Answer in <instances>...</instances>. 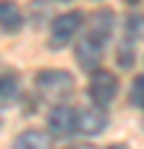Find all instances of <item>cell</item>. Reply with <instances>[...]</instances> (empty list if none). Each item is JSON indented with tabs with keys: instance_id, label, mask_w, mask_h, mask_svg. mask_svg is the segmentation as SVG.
<instances>
[{
	"instance_id": "obj_1",
	"label": "cell",
	"mask_w": 144,
	"mask_h": 149,
	"mask_svg": "<svg viewBox=\"0 0 144 149\" xmlns=\"http://www.w3.org/2000/svg\"><path fill=\"white\" fill-rule=\"evenodd\" d=\"M34 89L37 94L47 102V105H63L68 102V97L73 94L76 89V81L68 71H60V68H45V71H37L34 76Z\"/></svg>"
},
{
	"instance_id": "obj_2",
	"label": "cell",
	"mask_w": 144,
	"mask_h": 149,
	"mask_svg": "<svg viewBox=\"0 0 144 149\" xmlns=\"http://www.w3.org/2000/svg\"><path fill=\"white\" fill-rule=\"evenodd\" d=\"M84 18H87V16H84L81 10H68V13L58 16V18L52 21V29H50V50L66 47V45L81 31Z\"/></svg>"
},
{
	"instance_id": "obj_3",
	"label": "cell",
	"mask_w": 144,
	"mask_h": 149,
	"mask_svg": "<svg viewBox=\"0 0 144 149\" xmlns=\"http://www.w3.org/2000/svg\"><path fill=\"white\" fill-rule=\"evenodd\" d=\"M118 94V76L105 68H94L89 79V97L97 107H108Z\"/></svg>"
},
{
	"instance_id": "obj_4",
	"label": "cell",
	"mask_w": 144,
	"mask_h": 149,
	"mask_svg": "<svg viewBox=\"0 0 144 149\" xmlns=\"http://www.w3.org/2000/svg\"><path fill=\"white\" fill-rule=\"evenodd\" d=\"M76 110L71 107V105H55L52 110H50V115H47V126H50V134L52 136H58V139H68V136H73L76 134Z\"/></svg>"
},
{
	"instance_id": "obj_5",
	"label": "cell",
	"mask_w": 144,
	"mask_h": 149,
	"mask_svg": "<svg viewBox=\"0 0 144 149\" xmlns=\"http://www.w3.org/2000/svg\"><path fill=\"white\" fill-rule=\"evenodd\" d=\"M87 24V37L97 39V42H108L110 34H113V26H115V13L110 8H97L94 13H89V18H84Z\"/></svg>"
},
{
	"instance_id": "obj_6",
	"label": "cell",
	"mask_w": 144,
	"mask_h": 149,
	"mask_svg": "<svg viewBox=\"0 0 144 149\" xmlns=\"http://www.w3.org/2000/svg\"><path fill=\"white\" fill-rule=\"evenodd\" d=\"M102 55H105V45H102V42L92 39V37H87V34L79 39V45H76V63H79L84 71L100 68Z\"/></svg>"
},
{
	"instance_id": "obj_7",
	"label": "cell",
	"mask_w": 144,
	"mask_h": 149,
	"mask_svg": "<svg viewBox=\"0 0 144 149\" xmlns=\"http://www.w3.org/2000/svg\"><path fill=\"white\" fill-rule=\"evenodd\" d=\"M108 123H110L108 110H105V107H97V105H92V107H87L84 113L76 115V131H81V134H87V136L102 134V131L108 128Z\"/></svg>"
},
{
	"instance_id": "obj_8",
	"label": "cell",
	"mask_w": 144,
	"mask_h": 149,
	"mask_svg": "<svg viewBox=\"0 0 144 149\" xmlns=\"http://www.w3.org/2000/svg\"><path fill=\"white\" fill-rule=\"evenodd\" d=\"M24 26V16L18 10V5L13 0H0V29L13 34Z\"/></svg>"
},
{
	"instance_id": "obj_9",
	"label": "cell",
	"mask_w": 144,
	"mask_h": 149,
	"mask_svg": "<svg viewBox=\"0 0 144 149\" xmlns=\"http://www.w3.org/2000/svg\"><path fill=\"white\" fill-rule=\"evenodd\" d=\"M13 149H52V141H50V134L37 131V128H29L21 136H16Z\"/></svg>"
},
{
	"instance_id": "obj_10",
	"label": "cell",
	"mask_w": 144,
	"mask_h": 149,
	"mask_svg": "<svg viewBox=\"0 0 144 149\" xmlns=\"http://www.w3.org/2000/svg\"><path fill=\"white\" fill-rule=\"evenodd\" d=\"M16 94H18V79H16V73H3L0 76V107H5L8 102H13Z\"/></svg>"
},
{
	"instance_id": "obj_11",
	"label": "cell",
	"mask_w": 144,
	"mask_h": 149,
	"mask_svg": "<svg viewBox=\"0 0 144 149\" xmlns=\"http://www.w3.org/2000/svg\"><path fill=\"white\" fill-rule=\"evenodd\" d=\"M129 102H131L134 107L144 110V73H142V76H136V79L131 81V89H129Z\"/></svg>"
},
{
	"instance_id": "obj_12",
	"label": "cell",
	"mask_w": 144,
	"mask_h": 149,
	"mask_svg": "<svg viewBox=\"0 0 144 149\" xmlns=\"http://www.w3.org/2000/svg\"><path fill=\"white\" fill-rule=\"evenodd\" d=\"M118 65L121 68H131L134 65V42L131 39L129 42L123 39V45L118 47Z\"/></svg>"
},
{
	"instance_id": "obj_13",
	"label": "cell",
	"mask_w": 144,
	"mask_h": 149,
	"mask_svg": "<svg viewBox=\"0 0 144 149\" xmlns=\"http://www.w3.org/2000/svg\"><path fill=\"white\" fill-rule=\"evenodd\" d=\"M108 149H129L126 144H113V147H108Z\"/></svg>"
},
{
	"instance_id": "obj_14",
	"label": "cell",
	"mask_w": 144,
	"mask_h": 149,
	"mask_svg": "<svg viewBox=\"0 0 144 149\" xmlns=\"http://www.w3.org/2000/svg\"><path fill=\"white\" fill-rule=\"evenodd\" d=\"M63 149H89V147H63Z\"/></svg>"
},
{
	"instance_id": "obj_15",
	"label": "cell",
	"mask_w": 144,
	"mask_h": 149,
	"mask_svg": "<svg viewBox=\"0 0 144 149\" xmlns=\"http://www.w3.org/2000/svg\"><path fill=\"white\" fill-rule=\"evenodd\" d=\"M126 3H129V5H136V3H139V0H126Z\"/></svg>"
},
{
	"instance_id": "obj_16",
	"label": "cell",
	"mask_w": 144,
	"mask_h": 149,
	"mask_svg": "<svg viewBox=\"0 0 144 149\" xmlns=\"http://www.w3.org/2000/svg\"><path fill=\"white\" fill-rule=\"evenodd\" d=\"M63 3H66V0H63Z\"/></svg>"
}]
</instances>
